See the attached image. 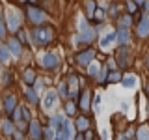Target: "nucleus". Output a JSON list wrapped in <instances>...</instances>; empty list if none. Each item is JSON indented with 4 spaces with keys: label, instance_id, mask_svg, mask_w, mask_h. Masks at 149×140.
I'll use <instances>...</instances> for the list:
<instances>
[{
    "label": "nucleus",
    "instance_id": "obj_1",
    "mask_svg": "<svg viewBox=\"0 0 149 140\" xmlns=\"http://www.w3.org/2000/svg\"><path fill=\"white\" fill-rule=\"evenodd\" d=\"M52 30H50L49 26H37L34 32H32V37L36 39V43H39V45H45V43H49L50 39H52Z\"/></svg>",
    "mask_w": 149,
    "mask_h": 140
},
{
    "label": "nucleus",
    "instance_id": "obj_2",
    "mask_svg": "<svg viewBox=\"0 0 149 140\" xmlns=\"http://www.w3.org/2000/svg\"><path fill=\"white\" fill-rule=\"evenodd\" d=\"M116 64L119 69H127L130 64V50L127 45H119L118 52H116Z\"/></svg>",
    "mask_w": 149,
    "mask_h": 140
},
{
    "label": "nucleus",
    "instance_id": "obj_3",
    "mask_svg": "<svg viewBox=\"0 0 149 140\" xmlns=\"http://www.w3.org/2000/svg\"><path fill=\"white\" fill-rule=\"evenodd\" d=\"M26 13H28V19H30V22H34V24H41V22H45V19H47L45 13L41 11L39 8H36V6H28Z\"/></svg>",
    "mask_w": 149,
    "mask_h": 140
},
{
    "label": "nucleus",
    "instance_id": "obj_4",
    "mask_svg": "<svg viewBox=\"0 0 149 140\" xmlns=\"http://www.w3.org/2000/svg\"><path fill=\"white\" fill-rule=\"evenodd\" d=\"M136 36L142 37V39L149 36V13H143V15L140 17V21L136 24Z\"/></svg>",
    "mask_w": 149,
    "mask_h": 140
},
{
    "label": "nucleus",
    "instance_id": "obj_5",
    "mask_svg": "<svg viewBox=\"0 0 149 140\" xmlns=\"http://www.w3.org/2000/svg\"><path fill=\"white\" fill-rule=\"evenodd\" d=\"M116 41H118L119 45H127L130 41V32L127 26H119L118 30H116Z\"/></svg>",
    "mask_w": 149,
    "mask_h": 140
},
{
    "label": "nucleus",
    "instance_id": "obj_6",
    "mask_svg": "<svg viewBox=\"0 0 149 140\" xmlns=\"http://www.w3.org/2000/svg\"><path fill=\"white\" fill-rule=\"evenodd\" d=\"M93 58H95V50H93V49H86L84 52H80V54L77 56V60H78V64H80V65H88Z\"/></svg>",
    "mask_w": 149,
    "mask_h": 140
},
{
    "label": "nucleus",
    "instance_id": "obj_7",
    "mask_svg": "<svg viewBox=\"0 0 149 140\" xmlns=\"http://www.w3.org/2000/svg\"><path fill=\"white\" fill-rule=\"evenodd\" d=\"M43 65L47 69H56V65H58V56L52 54V52H47L43 56Z\"/></svg>",
    "mask_w": 149,
    "mask_h": 140
},
{
    "label": "nucleus",
    "instance_id": "obj_8",
    "mask_svg": "<svg viewBox=\"0 0 149 140\" xmlns=\"http://www.w3.org/2000/svg\"><path fill=\"white\" fill-rule=\"evenodd\" d=\"M8 24H9V30H19V24H21V19L15 11H8Z\"/></svg>",
    "mask_w": 149,
    "mask_h": 140
},
{
    "label": "nucleus",
    "instance_id": "obj_9",
    "mask_svg": "<svg viewBox=\"0 0 149 140\" xmlns=\"http://www.w3.org/2000/svg\"><path fill=\"white\" fill-rule=\"evenodd\" d=\"M93 37H95V30H93V28H88L82 34H78L77 39L80 41V43H90V41H93Z\"/></svg>",
    "mask_w": 149,
    "mask_h": 140
},
{
    "label": "nucleus",
    "instance_id": "obj_10",
    "mask_svg": "<svg viewBox=\"0 0 149 140\" xmlns=\"http://www.w3.org/2000/svg\"><path fill=\"white\" fill-rule=\"evenodd\" d=\"M54 103H56V93L54 92H47L45 93V101H43V108L50 110L54 106Z\"/></svg>",
    "mask_w": 149,
    "mask_h": 140
},
{
    "label": "nucleus",
    "instance_id": "obj_11",
    "mask_svg": "<svg viewBox=\"0 0 149 140\" xmlns=\"http://www.w3.org/2000/svg\"><path fill=\"white\" fill-rule=\"evenodd\" d=\"M69 136H71V127H69V123H65L60 127L58 134H56V140H69Z\"/></svg>",
    "mask_w": 149,
    "mask_h": 140
},
{
    "label": "nucleus",
    "instance_id": "obj_12",
    "mask_svg": "<svg viewBox=\"0 0 149 140\" xmlns=\"http://www.w3.org/2000/svg\"><path fill=\"white\" fill-rule=\"evenodd\" d=\"M30 136L32 140H41V127L37 121H30Z\"/></svg>",
    "mask_w": 149,
    "mask_h": 140
},
{
    "label": "nucleus",
    "instance_id": "obj_13",
    "mask_svg": "<svg viewBox=\"0 0 149 140\" xmlns=\"http://www.w3.org/2000/svg\"><path fill=\"white\" fill-rule=\"evenodd\" d=\"M8 49H9V52H11L13 56H19L21 54V41L19 39H9V43H8Z\"/></svg>",
    "mask_w": 149,
    "mask_h": 140
},
{
    "label": "nucleus",
    "instance_id": "obj_14",
    "mask_svg": "<svg viewBox=\"0 0 149 140\" xmlns=\"http://www.w3.org/2000/svg\"><path fill=\"white\" fill-rule=\"evenodd\" d=\"M121 78H123V75H121L118 69H114V71H110L108 75H106L104 80L108 82V84H112V82H121Z\"/></svg>",
    "mask_w": 149,
    "mask_h": 140
},
{
    "label": "nucleus",
    "instance_id": "obj_15",
    "mask_svg": "<svg viewBox=\"0 0 149 140\" xmlns=\"http://www.w3.org/2000/svg\"><path fill=\"white\" fill-rule=\"evenodd\" d=\"M114 41H116V32H108V34L101 39V47H102V49H106V47H110Z\"/></svg>",
    "mask_w": 149,
    "mask_h": 140
},
{
    "label": "nucleus",
    "instance_id": "obj_16",
    "mask_svg": "<svg viewBox=\"0 0 149 140\" xmlns=\"http://www.w3.org/2000/svg\"><path fill=\"white\" fill-rule=\"evenodd\" d=\"M84 6H86V13H88V17H93V15H95V11H97V4H95V0H84Z\"/></svg>",
    "mask_w": 149,
    "mask_h": 140
},
{
    "label": "nucleus",
    "instance_id": "obj_17",
    "mask_svg": "<svg viewBox=\"0 0 149 140\" xmlns=\"http://www.w3.org/2000/svg\"><path fill=\"white\" fill-rule=\"evenodd\" d=\"M125 9H127V13L134 15V13L140 9V6L136 4V0H125Z\"/></svg>",
    "mask_w": 149,
    "mask_h": 140
},
{
    "label": "nucleus",
    "instance_id": "obj_18",
    "mask_svg": "<svg viewBox=\"0 0 149 140\" xmlns=\"http://www.w3.org/2000/svg\"><path fill=\"white\" fill-rule=\"evenodd\" d=\"M136 140H149V127L142 125V127L136 131Z\"/></svg>",
    "mask_w": 149,
    "mask_h": 140
},
{
    "label": "nucleus",
    "instance_id": "obj_19",
    "mask_svg": "<svg viewBox=\"0 0 149 140\" xmlns=\"http://www.w3.org/2000/svg\"><path fill=\"white\" fill-rule=\"evenodd\" d=\"M130 24H132V15H130V13H127V11H125L123 15L119 17V26H127V28H129Z\"/></svg>",
    "mask_w": 149,
    "mask_h": 140
},
{
    "label": "nucleus",
    "instance_id": "obj_20",
    "mask_svg": "<svg viewBox=\"0 0 149 140\" xmlns=\"http://www.w3.org/2000/svg\"><path fill=\"white\" fill-rule=\"evenodd\" d=\"M121 84H123L125 88H132L134 84H136V77H134V75H127V77L121 78Z\"/></svg>",
    "mask_w": 149,
    "mask_h": 140
},
{
    "label": "nucleus",
    "instance_id": "obj_21",
    "mask_svg": "<svg viewBox=\"0 0 149 140\" xmlns=\"http://www.w3.org/2000/svg\"><path fill=\"white\" fill-rule=\"evenodd\" d=\"M88 127H90V121H88V118H84V116H80V118L77 120V129L82 133V131H86Z\"/></svg>",
    "mask_w": 149,
    "mask_h": 140
},
{
    "label": "nucleus",
    "instance_id": "obj_22",
    "mask_svg": "<svg viewBox=\"0 0 149 140\" xmlns=\"http://www.w3.org/2000/svg\"><path fill=\"white\" fill-rule=\"evenodd\" d=\"M9 56H11V52H9L8 45H0V62H8Z\"/></svg>",
    "mask_w": 149,
    "mask_h": 140
},
{
    "label": "nucleus",
    "instance_id": "obj_23",
    "mask_svg": "<svg viewBox=\"0 0 149 140\" xmlns=\"http://www.w3.org/2000/svg\"><path fill=\"white\" fill-rule=\"evenodd\" d=\"M80 108H82V110H88V108H90V92H84V93H82Z\"/></svg>",
    "mask_w": 149,
    "mask_h": 140
},
{
    "label": "nucleus",
    "instance_id": "obj_24",
    "mask_svg": "<svg viewBox=\"0 0 149 140\" xmlns=\"http://www.w3.org/2000/svg\"><path fill=\"white\" fill-rule=\"evenodd\" d=\"M99 64H97V62H90V64H88V73H90L91 75V77H97V75H99Z\"/></svg>",
    "mask_w": 149,
    "mask_h": 140
},
{
    "label": "nucleus",
    "instance_id": "obj_25",
    "mask_svg": "<svg viewBox=\"0 0 149 140\" xmlns=\"http://www.w3.org/2000/svg\"><path fill=\"white\" fill-rule=\"evenodd\" d=\"M24 80H26V84H34V80H36L34 69H26V71H24Z\"/></svg>",
    "mask_w": 149,
    "mask_h": 140
},
{
    "label": "nucleus",
    "instance_id": "obj_26",
    "mask_svg": "<svg viewBox=\"0 0 149 140\" xmlns=\"http://www.w3.org/2000/svg\"><path fill=\"white\" fill-rule=\"evenodd\" d=\"M65 123H67L65 116H54V118L50 120V125H52V127H54V125H65Z\"/></svg>",
    "mask_w": 149,
    "mask_h": 140
},
{
    "label": "nucleus",
    "instance_id": "obj_27",
    "mask_svg": "<svg viewBox=\"0 0 149 140\" xmlns=\"http://www.w3.org/2000/svg\"><path fill=\"white\" fill-rule=\"evenodd\" d=\"M4 106H6L8 112H13L15 110V97H8L6 103H4Z\"/></svg>",
    "mask_w": 149,
    "mask_h": 140
},
{
    "label": "nucleus",
    "instance_id": "obj_28",
    "mask_svg": "<svg viewBox=\"0 0 149 140\" xmlns=\"http://www.w3.org/2000/svg\"><path fill=\"white\" fill-rule=\"evenodd\" d=\"M45 138L47 140H56V133H54V127H52V125L45 129Z\"/></svg>",
    "mask_w": 149,
    "mask_h": 140
},
{
    "label": "nucleus",
    "instance_id": "obj_29",
    "mask_svg": "<svg viewBox=\"0 0 149 140\" xmlns=\"http://www.w3.org/2000/svg\"><path fill=\"white\" fill-rule=\"evenodd\" d=\"M2 131H4V133H8V134H13V127H11V121H9V120L2 121Z\"/></svg>",
    "mask_w": 149,
    "mask_h": 140
},
{
    "label": "nucleus",
    "instance_id": "obj_30",
    "mask_svg": "<svg viewBox=\"0 0 149 140\" xmlns=\"http://www.w3.org/2000/svg\"><path fill=\"white\" fill-rule=\"evenodd\" d=\"M26 97H28V101L34 103V105H36L37 101H39V99H37V93H36L34 90H28V92H26Z\"/></svg>",
    "mask_w": 149,
    "mask_h": 140
},
{
    "label": "nucleus",
    "instance_id": "obj_31",
    "mask_svg": "<svg viewBox=\"0 0 149 140\" xmlns=\"http://www.w3.org/2000/svg\"><path fill=\"white\" fill-rule=\"evenodd\" d=\"M74 110H77V108H74V103L73 101L65 103V112H67V114H74Z\"/></svg>",
    "mask_w": 149,
    "mask_h": 140
},
{
    "label": "nucleus",
    "instance_id": "obj_32",
    "mask_svg": "<svg viewBox=\"0 0 149 140\" xmlns=\"http://www.w3.org/2000/svg\"><path fill=\"white\" fill-rule=\"evenodd\" d=\"M60 93H62L63 97H67V84H65V82L60 84Z\"/></svg>",
    "mask_w": 149,
    "mask_h": 140
},
{
    "label": "nucleus",
    "instance_id": "obj_33",
    "mask_svg": "<svg viewBox=\"0 0 149 140\" xmlns=\"http://www.w3.org/2000/svg\"><path fill=\"white\" fill-rule=\"evenodd\" d=\"M80 30H88V22H86V19H80Z\"/></svg>",
    "mask_w": 149,
    "mask_h": 140
},
{
    "label": "nucleus",
    "instance_id": "obj_34",
    "mask_svg": "<svg viewBox=\"0 0 149 140\" xmlns=\"http://www.w3.org/2000/svg\"><path fill=\"white\" fill-rule=\"evenodd\" d=\"M6 36V26H4V22L0 21V37H4Z\"/></svg>",
    "mask_w": 149,
    "mask_h": 140
},
{
    "label": "nucleus",
    "instance_id": "obj_35",
    "mask_svg": "<svg viewBox=\"0 0 149 140\" xmlns=\"http://www.w3.org/2000/svg\"><path fill=\"white\" fill-rule=\"evenodd\" d=\"M71 82H73V86H74V84H77V77H71ZM71 97H73V99H74V97H77V92H71Z\"/></svg>",
    "mask_w": 149,
    "mask_h": 140
},
{
    "label": "nucleus",
    "instance_id": "obj_36",
    "mask_svg": "<svg viewBox=\"0 0 149 140\" xmlns=\"http://www.w3.org/2000/svg\"><path fill=\"white\" fill-rule=\"evenodd\" d=\"M95 17H97V19H102V17H104V11L97 8V11H95Z\"/></svg>",
    "mask_w": 149,
    "mask_h": 140
},
{
    "label": "nucleus",
    "instance_id": "obj_37",
    "mask_svg": "<svg viewBox=\"0 0 149 140\" xmlns=\"http://www.w3.org/2000/svg\"><path fill=\"white\" fill-rule=\"evenodd\" d=\"M143 9H142V11L143 13H149V0H146V2H143V6H142Z\"/></svg>",
    "mask_w": 149,
    "mask_h": 140
},
{
    "label": "nucleus",
    "instance_id": "obj_38",
    "mask_svg": "<svg viewBox=\"0 0 149 140\" xmlns=\"http://www.w3.org/2000/svg\"><path fill=\"white\" fill-rule=\"evenodd\" d=\"M13 138H15V140H22V134L21 133H13Z\"/></svg>",
    "mask_w": 149,
    "mask_h": 140
},
{
    "label": "nucleus",
    "instance_id": "obj_39",
    "mask_svg": "<svg viewBox=\"0 0 149 140\" xmlns=\"http://www.w3.org/2000/svg\"><path fill=\"white\" fill-rule=\"evenodd\" d=\"M146 67H147V71H149V54L146 56Z\"/></svg>",
    "mask_w": 149,
    "mask_h": 140
},
{
    "label": "nucleus",
    "instance_id": "obj_40",
    "mask_svg": "<svg viewBox=\"0 0 149 140\" xmlns=\"http://www.w3.org/2000/svg\"><path fill=\"white\" fill-rule=\"evenodd\" d=\"M143 2H146V0H136V4H138V6H140V8H142V6H143Z\"/></svg>",
    "mask_w": 149,
    "mask_h": 140
},
{
    "label": "nucleus",
    "instance_id": "obj_41",
    "mask_svg": "<svg viewBox=\"0 0 149 140\" xmlns=\"http://www.w3.org/2000/svg\"><path fill=\"white\" fill-rule=\"evenodd\" d=\"M146 93H147V97H149V82L146 84Z\"/></svg>",
    "mask_w": 149,
    "mask_h": 140
},
{
    "label": "nucleus",
    "instance_id": "obj_42",
    "mask_svg": "<svg viewBox=\"0 0 149 140\" xmlns=\"http://www.w3.org/2000/svg\"><path fill=\"white\" fill-rule=\"evenodd\" d=\"M74 140H84V136H82V134H77V138H74Z\"/></svg>",
    "mask_w": 149,
    "mask_h": 140
},
{
    "label": "nucleus",
    "instance_id": "obj_43",
    "mask_svg": "<svg viewBox=\"0 0 149 140\" xmlns=\"http://www.w3.org/2000/svg\"><path fill=\"white\" fill-rule=\"evenodd\" d=\"M2 17H4V9L0 8V19H2Z\"/></svg>",
    "mask_w": 149,
    "mask_h": 140
},
{
    "label": "nucleus",
    "instance_id": "obj_44",
    "mask_svg": "<svg viewBox=\"0 0 149 140\" xmlns=\"http://www.w3.org/2000/svg\"><path fill=\"white\" fill-rule=\"evenodd\" d=\"M119 140H127V138H119Z\"/></svg>",
    "mask_w": 149,
    "mask_h": 140
}]
</instances>
